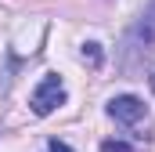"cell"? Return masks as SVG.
Here are the masks:
<instances>
[{
	"label": "cell",
	"mask_w": 155,
	"mask_h": 152,
	"mask_svg": "<svg viewBox=\"0 0 155 152\" xmlns=\"http://www.w3.org/2000/svg\"><path fill=\"white\" fill-rule=\"evenodd\" d=\"M29 105H33V112H36V116H51L58 105H65V83H61V76H58V73H47V76L36 83Z\"/></svg>",
	"instance_id": "7a4b0ae2"
},
{
	"label": "cell",
	"mask_w": 155,
	"mask_h": 152,
	"mask_svg": "<svg viewBox=\"0 0 155 152\" xmlns=\"http://www.w3.org/2000/svg\"><path fill=\"white\" fill-rule=\"evenodd\" d=\"M152 58H155V7H148L134 22V29L126 33V40H123V65L130 73H137Z\"/></svg>",
	"instance_id": "6da1fadb"
},
{
	"label": "cell",
	"mask_w": 155,
	"mask_h": 152,
	"mask_svg": "<svg viewBox=\"0 0 155 152\" xmlns=\"http://www.w3.org/2000/svg\"><path fill=\"white\" fill-rule=\"evenodd\" d=\"M47 149H51V152H72L65 141H58V138H51V145H47Z\"/></svg>",
	"instance_id": "8992f818"
},
{
	"label": "cell",
	"mask_w": 155,
	"mask_h": 152,
	"mask_svg": "<svg viewBox=\"0 0 155 152\" xmlns=\"http://www.w3.org/2000/svg\"><path fill=\"white\" fill-rule=\"evenodd\" d=\"M101 152H134V149H130L126 141H105V145H101Z\"/></svg>",
	"instance_id": "5b68a950"
},
{
	"label": "cell",
	"mask_w": 155,
	"mask_h": 152,
	"mask_svg": "<svg viewBox=\"0 0 155 152\" xmlns=\"http://www.w3.org/2000/svg\"><path fill=\"white\" fill-rule=\"evenodd\" d=\"M83 62L101 65V43H83Z\"/></svg>",
	"instance_id": "277c9868"
},
{
	"label": "cell",
	"mask_w": 155,
	"mask_h": 152,
	"mask_svg": "<svg viewBox=\"0 0 155 152\" xmlns=\"http://www.w3.org/2000/svg\"><path fill=\"white\" fill-rule=\"evenodd\" d=\"M108 116L119 119V123H126V127H134V123H141L148 116V105L141 98H134V94H119V98L108 102Z\"/></svg>",
	"instance_id": "3957f363"
}]
</instances>
